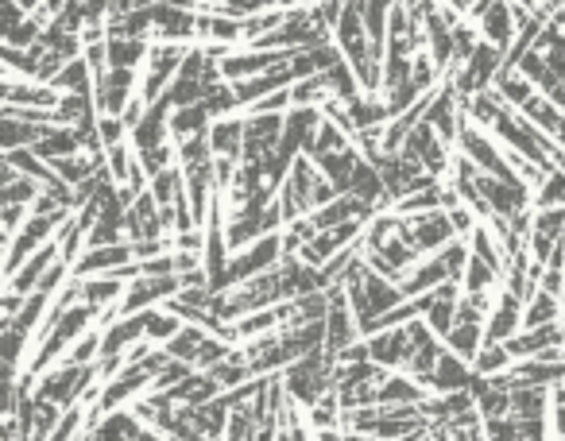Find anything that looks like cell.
<instances>
[{
	"label": "cell",
	"mask_w": 565,
	"mask_h": 441,
	"mask_svg": "<svg viewBox=\"0 0 565 441\" xmlns=\"http://www.w3.org/2000/svg\"><path fill=\"white\" fill-rule=\"evenodd\" d=\"M519 322H523V302L511 298L507 291L496 294V306L484 318V345H504V341H511V333L519 329Z\"/></svg>",
	"instance_id": "cell-1"
},
{
	"label": "cell",
	"mask_w": 565,
	"mask_h": 441,
	"mask_svg": "<svg viewBox=\"0 0 565 441\" xmlns=\"http://www.w3.org/2000/svg\"><path fill=\"white\" fill-rule=\"evenodd\" d=\"M16 178H20V175H16V167H12V163L0 155V190H4V186H12Z\"/></svg>",
	"instance_id": "cell-3"
},
{
	"label": "cell",
	"mask_w": 565,
	"mask_h": 441,
	"mask_svg": "<svg viewBox=\"0 0 565 441\" xmlns=\"http://www.w3.org/2000/svg\"><path fill=\"white\" fill-rule=\"evenodd\" d=\"M422 441H434V438H422Z\"/></svg>",
	"instance_id": "cell-6"
},
{
	"label": "cell",
	"mask_w": 565,
	"mask_h": 441,
	"mask_svg": "<svg viewBox=\"0 0 565 441\" xmlns=\"http://www.w3.org/2000/svg\"><path fill=\"white\" fill-rule=\"evenodd\" d=\"M554 434L565 438V403H554Z\"/></svg>",
	"instance_id": "cell-4"
},
{
	"label": "cell",
	"mask_w": 565,
	"mask_h": 441,
	"mask_svg": "<svg viewBox=\"0 0 565 441\" xmlns=\"http://www.w3.org/2000/svg\"><path fill=\"white\" fill-rule=\"evenodd\" d=\"M0 248H8V233L4 229H0Z\"/></svg>",
	"instance_id": "cell-5"
},
{
	"label": "cell",
	"mask_w": 565,
	"mask_h": 441,
	"mask_svg": "<svg viewBox=\"0 0 565 441\" xmlns=\"http://www.w3.org/2000/svg\"><path fill=\"white\" fill-rule=\"evenodd\" d=\"M535 194V209H565V175L550 167L535 186Z\"/></svg>",
	"instance_id": "cell-2"
}]
</instances>
